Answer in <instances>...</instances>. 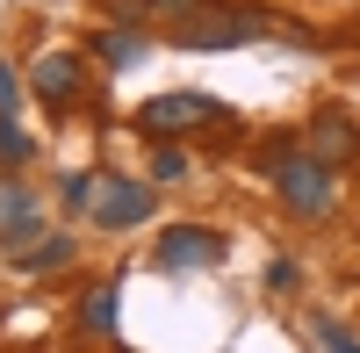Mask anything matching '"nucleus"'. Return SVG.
Segmentation results:
<instances>
[{
	"label": "nucleus",
	"instance_id": "nucleus-1",
	"mask_svg": "<svg viewBox=\"0 0 360 353\" xmlns=\"http://www.w3.org/2000/svg\"><path fill=\"white\" fill-rule=\"evenodd\" d=\"M274 188L295 217H324L332 210V166L317 159H295V152H274Z\"/></svg>",
	"mask_w": 360,
	"mask_h": 353
},
{
	"label": "nucleus",
	"instance_id": "nucleus-2",
	"mask_svg": "<svg viewBox=\"0 0 360 353\" xmlns=\"http://www.w3.org/2000/svg\"><path fill=\"white\" fill-rule=\"evenodd\" d=\"M202 123H224V101H209V94H152L137 108L144 137H180V130H202Z\"/></svg>",
	"mask_w": 360,
	"mask_h": 353
},
{
	"label": "nucleus",
	"instance_id": "nucleus-3",
	"mask_svg": "<svg viewBox=\"0 0 360 353\" xmlns=\"http://www.w3.org/2000/svg\"><path fill=\"white\" fill-rule=\"evenodd\" d=\"M259 29H266L259 15H188L173 29V44L180 51H231V44H252Z\"/></svg>",
	"mask_w": 360,
	"mask_h": 353
},
{
	"label": "nucleus",
	"instance_id": "nucleus-4",
	"mask_svg": "<svg viewBox=\"0 0 360 353\" xmlns=\"http://www.w3.org/2000/svg\"><path fill=\"white\" fill-rule=\"evenodd\" d=\"M152 259H159L166 274H188V267H217V259H224V238H217V231H202V224H173L166 238L152 245Z\"/></svg>",
	"mask_w": 360,
	"mask_h": 353
},
{
	"label": "nucleus",
	"instance_id": "nucleus-5",
	"mask_svg": "<svg viewBox=\"0 0 360 353\" xmlns=\"http://www.w3.org/2000/svg\"><path fill=\"white\" fill-rule=\"evenodd\" d=\"M144 217H152V188H144V181H115V173L94 181V224L101 231H130Z\"/></svg>",
	"mask_w": 360,
	"mask_h": 353
},
{
	"label": "nucleus",
	"instance_id": "nucleus-6",
	"mask_svg": "<svg viewBox=\"0 0 360 353\" xmlns=\"http://www.w3.org/2000/svg\"><path fill=\"white\" fill-rule=\"evenodd\" d=\"M0 238H8V259L22 267L29 238H37V195L29 188H0Z\"/></svg>",
	"mask_w": 360,
	"mask_h": 353
},
{
	"label": "nucleus",
	"instance_id": "nucleus-7",
	"mask_svg": "<svg viewBox=\"0 0 360 353\" xmlns=\"http://www.w3.org/2000/svg\"><path fill=\"white\" fill-rule=\"evenodd\" d=\"M310 159H317V166L360 159V130L346 123V115H317V123H310Z\"/></svg>",
	"mask_w": 360,
	"mask_h": 353
},
{
	"label": "nucleus",
	"instance_id": "nucleus-8",
	"mask_svg": "<svg viewBox=\"0 0 360 353\" xmlns=\"http://www.w3.org/2000/svg\"><path fill=\"white\" fill-rule=\"evenodd\" d=\"M72 86H79V65H72L65 51H44L37 58V94L44 101H72Z\"/></svg>",
	"mask_w": 360,
	"mask_h": 353
},
{
	"label": "nucleus",
	"instance_id": "nucleus-9",
	"mask_svg": "<svg viewBox=\"0 0 360 353\" xmlns=\"http://www.w3.org/2000/svg\"><path fill=\"white\" fill-rule=\"evenodd\" d=\"M79 325H86V332H101V339L115 332V288H86V303H79Z\"/></svg>",
	"mask_w": 360,
	"mask_h": 353
},
{
	"label": "nucleus",
	"instance_id": "nucleus-10",
	"mask_svg": "<svg viewBox=\"0 0 360 353\" xmlns=\"http://www.w3.org/2000/svg\"><path fill=\"white\" fill-rule=\"evenodd\" d=\"M94 58H108V65L123 72V65H137V58H144V37H130V29H115V37H101V44H94Z\"/></svg>",
	"mask_w": 360,
	"mask_h": 353
},
{
	"label": "nucleus",
	"instance_id": "nucleus-11",
	"mask_svg": "<svg viewBox=\"0 0 360 353\" xmlns=\"http://www.w3.org/2000/svg\"><path fill=\"white\" fill-rule=\"evenodd\" d=\"M65 259H72V238H51V245H29V259H22V267L51 274V267H65Z\"/></svg>",
	"mask_w": 360,
	"mask_h": 353
},
{
	"label": "nucleus",
	"instance_id": "nucleus-12",
	"mask_svg": "<svg viewBox=\"0 0 360 353\" xmlns=\"http://www.w3.org/2000/svg\"><path fill=\"white\" fill-rule=\"evenodd\" d=\"M317 346H324V353H360V339L339 325V317H317Z\"/></svg>",
	"mask_w": 360,
	"mask_h": 353
},
{
	"label": "nucleus",
	"instance_id": "nucleus-13",
	"mask_svg": "<svg viewBox=\"0 0 360 353\" xmlns=\"http://www.w3.org/2000/svg\"><path fill=\"white\" fill-rule=\"evenodd\" d=\"M180 173H188V159H180L173 144H159V152H152V181H180Z\"/></svg>",
	"mask_w": 360,
	"mask_h": 353
},
{
	"label": "nucleus",
	"instance_id": "nucleus-14",
	"mask_svg": "<svg viewBox=\"0 0 360 353\" xmlns=\"http://www.w3.org/2000/svg\"><path fill=\"white\" fill-rule=\"evenodd\" d=\"M0 159H8V166H15V159H29V137L8 123V115H0Z\"/></svg>",
	"mask_w": 360,
	"mask_h": 353
},
{
	"label": "nucleus",
	"instance_id": "nucleus-15",
	"mask_svg": "<svg viewBox=\"0 0 360 353\" xmlns=\"http://www.w3.org/2000/svg\"><path fill=\"white\" fill-rule=\"evenodd\" d=\"M72 202V210H94V181H86V173H65V188H58Z\"/></svg>",
	"mask_w": 360,
	"mask_h": 353
},
{
	"label": "nucleus",
	"instance_id": "nucleus-16",
	"mask_svg": "<svg viewBox=\"0 0 360 353\" xmlns=\"http://www.w3.org/2000/svg\"><path fill=\"white\" fill-rule=\"evenodd\" d=\"M15 94H22V86H15V72L0 65V115H15Z\"/></svg>",
	"mask_w": 360,
	"mask_h": 353
},
{
	"label": "nucleus",
	"instance_id": "nucleus-17",
	"mask_svg": "<svg viewBox=\"0 0 360 353\" xmlns=\"http://www.w3.org/2000/svg\"><path fill=\"white\" fill-rule=\"evenodd\" d=\"M144 8H166V15H180V22H188V15L202 8V0H144Z\"/></svg>",
	"mask_w": 360,
	"mask_h": 353
}]
</instances>
